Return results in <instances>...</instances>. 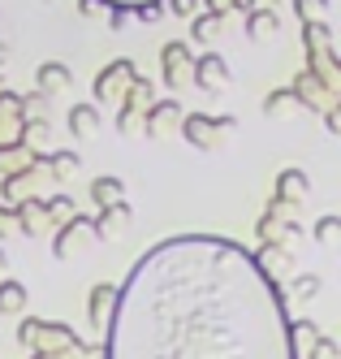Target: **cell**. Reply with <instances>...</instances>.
<instances>
[{
	"instance_id": "6da1fadb",
	"label": "cell",
	"mask_w": 341,
	"mask_h": 359,
	"mask_svg": "<svg viewBox=\"0 0 341 359\" xmlns=\"http://www.w3.org/2000/svg\"><path fill=\"white\" fill-rule=\"evenodd\" d=\"M104 359H298L281 281L216 234H177L117 286Z\"/></svg>"
},
{
	"instance_id": "7a4b0ae2",
	"label": "cell",
	"mask_w": 341,
	"mask_h": 359,
	"mask_svg": "<svg viewBox=\"0 0 341 359\" xmlns=\"http://www.w3.org/2000/svg\"><path fill=\"white\" fill-rule=\"evenodd\" d=\"M302 53H307V69L333 91H341V65L333 53V27L328 22H302Z\"/></svg>"
},
{
	"instance_id": "3957f363",
	"label": "cell",
	"mask_w": 341,
	"mask_h": 359,
	"mask_svg": "<svg viewBox=\"0 0 341 359\" xmlns=\"http://www.w3.org/2000/svg\"><path fill=\"white\" fill-rule=\"evenodd\" d=\"M233 130H238V117H229V113H221V117H212V113H181V126H177V135L190 147H199V151L221 147Z\"/></svg>"
},
{
	"instance_id": "277c9868",
	"label": "cell",
	"mask_w": 341,
	"mask_h": 359,
	"mask_svg": "<svg viewBox=\"0 0 341 359\" xmlns=\"http://www.w3.org/2000/svg\"><path fill=\"white\" fill-rule=\"evenodd\" d=\"M151 100H155V87L143 79V74H134L130 87L121 91V100H117V135L121 139L143 135V113L151 109Z\"/></svg>"
},
{
	"instance_id": "5b68a950",
	"label": "cell",
	"mask_w": 341,
	"mask_h": 359,
	"mask_svg": "<svg viewBox=\"0 0 341 359\" xmlns=\"http://www.w3.org/2000/svg\"><path fill=\"white\" fill-rule=\"evenodd\" d=\"M48 191H57V182H52V173H48V165H43L39 151H35V161L26 165V169L0 177V199H5V203H18L26 195H48Z\"/></svg>"
},
{
	"instance_id": "8992f818",
	"label": "cell",
	"mask_w": 341,
	"mask_h": 359,
	"mask_svg": "<svg viewBox=\"0 0 341 359\" xmlns=\"http://www.w3.org/2000/svg\"><path fill=\"white\" fill-rule=\"evenodd\" d=\"M134 74H139V65L134 61H130V57H117V61H109V65H104L99 74H95V83H91V104L95 109H104V104H117V100H121V91L130 87V79H134Z\"/></svg>"
},
{
	"instance_id": "52a82bcc",
	"label": "cell",
	"mask_w": 341,
	"mask_h": 359,
	"mask_svg": "<svg viewBox=\"0 0 341 359\" xmlns=\"http://www.w3.org/2000/svg\"><path fill=\"white\" fill-rule=\"evenodd\" d=\"M87 243H95V221L91 217L74 212L61 225H52V255H57V260H69V255L83 251Z\"/></svg>"
},
{
	"instance_id": "ba28073f",
	"label": "cell",
	"mask_w": 341,
	"mask_h": 359,
	"mask_svg": "<svg viewBox=\"0 0 341 359\" xmlns=\"http://www.w3.org/2000/svg\"><path fill=\"white\" fill-rule=\"evenodd\" d=\"M181 113H186V109H181V100H177V95H155V100H151V109L143 113V135L155 139V143L169 139V135H177Z\"/></svg>"
},
{
	"instance_id": "9c48e42d",
	"label": "cell",
	"mask_w": 341,
	"mask_h": 359,
	"mask_svg": "<svg viewBox=\"0 0 341 359\" xmlns=\"http://www.w3.org/2000/svg\"><path fill=\"white\" fill-rule=\"evenodd\" d=\"M190 61H195V53H190L186 39H169L160 48V79H165L169 91H181L190 83Z\"/></svg>"
},
{
	"instance_id": "30bf717a",
	"label": "cell",
	"mask_w": 341,
	"mask_h": 359,
	"mask_svg": "<svg viewBox=\"0 0 341 359\" xmlns=\"http://www.w3.org/2000/svg\"><path fill=\"white\" fill-rule=\"evenodd\" d=\"M13 208V234H26V238H43L52 234V221H48V208H43V195H26L18 203H9Z\"/></svg>"
},
{
	"instance_id": "8fae6325",
	"label": "cell",
	"mask_w": 341,
	"mask_h": 359,
	"mask_svg": "<svg viewBox=\"0 0 341 359\" xmlns=\"http://www.w3.org/2000/svg\"><path fill=\"white\" fill-rule=\"evenodd\" d=\"M290 87H294V95H298V104H302L307 113H324L328 104H337V95H341V91L324 87V83H320V79H316V74H311L307 65H302V69L294 74V83H290Z\"/></svg>"
},
{
	"instance_id": "7c38bea8",
	"label": "cell",
	"mask_w": 341,
	"mask_h": 359,
	"mask_svg": "<svg viewBox=\"0 0 341 359\" xmlns=\"http://www.w3.org/2000/svg\"><path fill=\"white\" fill-rule=\"evenodd\" d=\"M251 260L264 269L272 281H281L285 273L294 269V243H285V238H268V243H255L251 251Z\"/></svg>"
},
{
	"instance_id": "4fadbf2b",
	"label": "cell",
	"mask_w": 341,
	"mask_h": 359,
	"mask_svg": "<svg viewBox=\"0 0 341 359\" xmlns=\"http://www.w3.org/2000/svg\"><path fill=\"white\" fill-rule=\"evenodd\" d=\"M190 83L199 87V91H225L229 87V61L221 57V53H203V57H195L190 61Z\"/></svg>"
},
{
	"instance_id": "5bb4252c",
	"label": "cell",
	"mask_w": 341,
	"mask_h": 359,
	"mask_svg": "<svg viewBox=\"0 0 341 359\" xmlns=\"http://www.w3.org/2000/svg\"><path fill=\"white\" fill-rule=\"evenodd\" d=\"M113 303H117V286H113V281H95V286L87 290V325H91L95 338H104V329H109Z\"/></svg>"
},
{
	"instance_id": "9a60e30c",
	"label": "cell",
	"mask_w": 341,
	"mask_h": 359,
	"mask_svg": "<svg viewBox=\"0 0 341 359\" xmlns=\"http://www.w3.org/2000/svg\"><path fill=\"white\" fill-rule=\"evenodd\" d=\"M95 238H121V229L130 225V221H134V208H130V203L125 199H117V203H104V208H95Z\"/></svg>"
},
{
	"instance_id": "2e32d148",
	"label": "cell",
	"mask_w": 341,
	"mask_h": 359,
	"mask_svg": "<svg viewBox=\"0 0 341 359\" xmlns=\"http://www.w3.org/2000/svg\"><path fill=\"white\" fill-rule=\"evenodd\" d=\"M272 195H277V199H285V203H294V208H302L307 195H311V177H307L302 169H281V173H277Z\"/></svg>"
},
{
	"instance_id": "e0dca14e",
	"label": "cell",
	"mask_w": 341,
	"mask_h": 359,
	"mask_svg": "<svg viewBox=\"0 0 341 359\" xmlns=\"http://www.w3.org/2000/svg\"><path fill=\"white\" fill-rule=\"evenodd\" d=\"M69 87H74V69H69L65 61H43V65L35 69V91L61 95V91H69Z\"/></svg>"
},
{
	"instance_id": "ac0fdd59",
	"label": "cell",
	"mask_w": 341,
	"mask_h": 359,
	"mask_svg": "<svg viewBox=\"0 0 341 359\" xmlns=\"http://www.w3.org/2000/svg\"><path fill=\"white\" fill-rule=\"evenodd\" d=\"M320 290H324L320 273H285V277H281V294H285V299H302V303H311Z\"/></svg>"
},
{
	"instance_id": "d6986e66",
	"label": "cell",
	"mask_w": 341,
	"mask_h": 359,
	"mask_svg": "<svg viewBox=\"0 0 341 359\" xmlns=\"http://www.w3.org/2000/svg\"><path fill=\"white\" fill-rule=\"evenodd\" d=\"M31 161H35V147H31V143H22V139H0V177L26 169Z\"/></svg>"
},
{
	"instance_id": "ffe728a7",
	"label": "cell",
	"mask_w": 341,
	"mask_h": 359,
	"mask_svg": "<svg viewBox=\"0 0 341 359\" xmlns=\"http://www.w3.org/2000/svg\"><path fill=\"white\" fill-rule=\"evenodd\" d=\"M39 156H43V165H48V173H52V182H57V187H65L69 177L83 169V156L69 151V147L65 151H39Z\"/></svg>"
},
{
	"instance_id": "44dd1931",
	"label": "cell",
	"mask_w": 341,
	"mask_h": 359,
	"mask_svg": "<svg viewBox=\"0 0 341 359\" xmlns=\"http://www.w3.org/2000/svg\"><path fill=\"white\" fill-rule=\"evenodd\" d=\"M242 18H246V35H251L255 43H264V39H277V35H281V18H277V9H246Z\"/></svg>"
},
{
	"instance_id": "7402d4cb",
	"label": "cell",
	"mask_w": 341,
	"mask_h": 359,
	"mask_svg": "<svg viewBox=\"0 0 341 359\" xmlns=\"http://www.w3.org/2000/svg\"><path fill=\"white\" fill-rule=\"evenodd\" d=\"M65 126H69L74 139H95V130H99V109L95 104H74L65 113Z\"/></svg>"
},
{
	"instance_id": "603a6c76",
	"label": "cell",
	"mask_w": 341,
	"mask_h": 359,
	"mask_svg": "<svg viewBox=\"0 0 341 359\" xmlns=\"http://www.w3.org/2000/svg\"><path fill=\"white\" fill-rule=\"evenodd\" d=\"M26 299H31V290H26L22 281L0 277V316H22L26 312Z\"/></svg>"
},
{
	"instance_id": "cb8c5ba5",
	"label": "cell",
	"mask_w": 341,
	"mask_h": 359,
	"mask_svg": "<svg viewBox=\"0 0 341 359\" xmlns=\"http://www.w3.org/2000/svg\"><path fill=\"white\" fill-rule=\"evenodd\" d=\"M216 35H221V13H212V9H195L190 13V43H203V48H212L216 43Z\"/></svg>"
},
{
	"instance_id": "d4e9b609",
	"label": "cell",
	"mask_w": 341,
	"mask_h": 359,
	"mask_svg": "<svg viewBox=\"0 0 341 359\" xmlns=\"http://www.w3.org/2000/svg\"><path fill=\"white\" fill-rule=\"evenodd\" d=\"M18 126H22V95L0 91V139H18Z\"/></svg>"
},
{
	"instance_id": "484cf974",
	"label": "cell",
	"mask_w": 341,
	"mask_h": 359,
	"mask_svg": "<svg viewBox=\"0 0 341 359\" xmlns=\"http://www.w3.org/2000/svg\"><path fill=\"white\" fill-rule=\"evenodd\" d=\"M91 203H95V208H104V203H117V199H125V182H121V177H113V173H99L95 177V182H91Z\"/></svg>"
},
{
	"instance_id": "4316f807",
	"label": "cell",
	"mask_w": 341,
	"mask_h": 359,
	"mask_svg": "<svg viewBox=\"0 0 341 359\" xmlns=\"http://www.w3.org/2000/svg\"><path fill=\"white\" fill-rule=\"evenodd\" d=\"M259 109H264V117H285V113H294V109H302V104H298L294 87H272Z\"/></svg>"
},
{
	"instance_id": "83f0119b",
	"label": "cell",
	"mask_w": 341,
	"mask_h": 359,
	"mask_svg": "<svg viewBox=\"0 0 341 359\" xmlns=\"http://www.w3.org/2000/svg\"><path fill=\"white\" fill-rule=\"evenodd\" d=\"M48 135H52V126H48V117H22V126H18V139H22V143H31L35 151H43Z\"/></svg>"
},
{
	"instance_id": "f1b7e54d",
	"label": "cell",
	"mask_w": 341,
	"mask_h": 359,
	"mask_svg": "<svg viewBox=\"0 0 341 359\" xmlns=\"http://www.w3.org/2000/svg\"><path fill=\"white\" fill-rule=\"evenodd\" d=\"M316 338H320V325H316V320H307V316H302V320H290V346H294L298 359L307 355V346L316 342Z\"/></svg>"
},
{
	"instance_id": "f546056e",
	"label": "cell",
	"mask_w": 341,
	"mask_h": 359,
	"mask_svg": "<svg viewBox=\"0 0 341 359\" xmlns=\"http://www.w3.org/2000/svg\"><path fill=\"white\" fill-rule=\"evenodd\" d=\"M43 208H48V221H52V225H61L65 217H74V212H78V199L57 191V195H43Z\"/></svg>"
},
{
	"instance_id": "4dcf8cb0",
	"label": "cell",
	"mask_w": 341,
	"mask_h": 359,
	"mask_svg": "<svg viewBox=\"0 0 341 359\" xmlns=\"http://www.w3.org/2000/svg\"><path fill=\"white\" fill-rule=\"evenodd\" d=\"M298 22H328V0H290Z\"/></svg>"
},
{
	"instance_id": "1f68e13d",
	"label": "cell",
	"mask_w": 341,
	"mask_h": 359,
	"mask_svg": "<svg viewBox=\"0 0 341 359\" xmlns=\"http://www.w3.org/2000/svg\"><path fill=\"white\" fill-rule=\"evenodd\" d=\"M302 359H341V346H337L333 333H320V338L307 346V355H302Z\"/></svg>"
},
{
	"instance_id": "d6a6232c",
	"label": "cell",
	"mask_w": 341,
	"mask_h": 359,
	"mask_svg": "<svg viewBox=\"0 0 341 359\" xmlns=\"http://www.w3.org/2000/svg\"><path fill=\"white\" fill-rule=\"evenodd\" d=\"M337 234H341V217H320V221H316V229H311V238H316L320 247H333V243H337Z\"/></svg>"
},
{
	"instance_id": "836d02e7",
	"label": "cell",
	"mask_w": 341,
	"mask_h": 359,
	"mask_svg": "<svg viewBox=\"0 0 341 359\" xmlns=\"http://www.w3.org/2000/svg\"><path fill=\"white\" fill-rule=\"evenodd\" d=\"M48 109H52V95H43V91L22 95V117H48Z\"/></svg>"
},
{
	"instance_id": "e575fe53",
	"label": "cell",
	"mask_w": 341,
	"mask_h": 359,
	"mask_svg": "<svg viewBox=\"0 0 341 359\" xmlns=\"http://www.w3.org/2000/svg\"><path fill=\"white\" fill-rule=\"evenodd\" d=\"M130 18H134L139 27H155V22L165 18V5H160V0H151V5H139V9H130Z\"/></svg>"
},
{
	"instance_id": "d590c367",
	"label": "cell",
	"mask_w": 341,
	"mask_h": 359,
	"mask_svg": "<svg viewBox=\"0 0 341 359\" xmlns=\"http://www.w3.org/2000/svg\"><path fill=\"white\" fill-rule=\"evenodd\" d=\"M165 5V13H173V18H190L195 9H199V0H160Z\"/></svg>"
},
{
	"instance_id": "8d00e7d4",
	"label": "cell",
	"mask_w": 341,
	"mask_h": 359,
	"mask_svg": "<svg viewBox=\"0 0 341 359\" xmlns=\"http://www.w3.org/2000/svg\"><path fill=\"white\" fill-rule=\"evenodd\" d=\"M203 9H212V13L229 18V13H242V0H203Z\"/></svg>"
},
{
	"instance_id": "74e56055",
	"label": "cell",
	"mask_w": 341,
	"mask_h": 359,
	"mask_svg": "<svg viewBox=\"0 0 341 359\" xmlns=\"http://www.w3.org/2000/svg\"><path fill=\"white\" fill-rule=\"evenodd\" d=\"M78 13H83V18H104L109 5H104V0H78Z\"/></svg>"
},
{
	"instance_id": "f35d334b",
	"label": "cell",
	"mask_w": 341,
	"mask_h": 359,
	"mask_svg": "<svg viewBox=\"0 0 341 359\" xmlns=\"http://www.w3.org/2000/svg\"><path fill=\"white\" fill-rule=\"evenodd\" d=\"M104 18H109V27H113V31H125L130 22H134V18H130V9H109Z\"/></svg>"
},
{
	"instance_id": "ab89813d",
	"label": "cell",
	"mask_w": 341,
	"mask_h": 359,
	"mask_svg": "<svg viewBox=\"0 0 341 359\" xmlns=\"http://www.w3.org/2000/svg\"><path fill=\"white\" fill-rule=\"evenodd\" d=\"M320 117H324V130H328V135H341V113H337V104H328Z\"/></svg>"
},
{
	"instance_id": "60d3db41",
	"label": "cell",
	"mask_w": 341,
	"mask_h": 359,
	"mask_svg": "<svg viewBox=\"0 0 341 359\" xmlns=\"http://www.w3.org/2000/svg\"><path fill=\"white\" fill-rule=\"evenodd\" d=\"M9 234H13V208L0 199V238H9Z\"/></svg>"
},
{
	"instance_id": "b9f144b4",
	"label": "cell",
	"mask_w": 341,
	"mask_h": 359,
	"mask_svg": "<svg viewBox=\"0 0 341 359\" xmlns=\"http://www.w3.org/2000/svg\"><path fill=\"white\" fill-rule=\"evenodd\" d=\"M246 9H281V0H242V13Z\"/></svg>"
},
{
	"instance_id": "7bdbcfd3",
	"label": "cell",
	"mask_w": 341,
	"mask_h": 359,
	"mask_svg": "<svg viewBox=\"0 0 341 359\" xmlns=\"http://www.w3.org/2000/svg\"><path fill=\"white\" fill-rule=\"evenodd\" d=\"M109 9H139V5H151V0H104Z\"/></svg>"
},
{
	"instance_id": "ee69618b",
	"label": "cell",
	"mask_w": 341,
	"mask_h": 359,
	"mask_svg": "<svg viewBox=\"0 0 341 359\" xmlns=\"http://www.w3.org/2000/svg\"><path fill=\"white\" fill-rule=\"evenodd\" d=\"M5 269H9V255H5V247H0V277H5Z\"/></svg>"
},
{
	"instance_id": "f6af8a7d",
	"label": "cell",
	"mask_w": 341,
	"mask_h": 359,
	"mask_svg": "<svg viewBox=\"0 0 341 359\" xmlns=\"http://www.w3.org/2000/svg\"><path fill=\"white\" fill-rule=\"evenodd\" d=\"M5 61H9V48H5V43H0V69H5Z\"/></svg>"
}]
</instances>
